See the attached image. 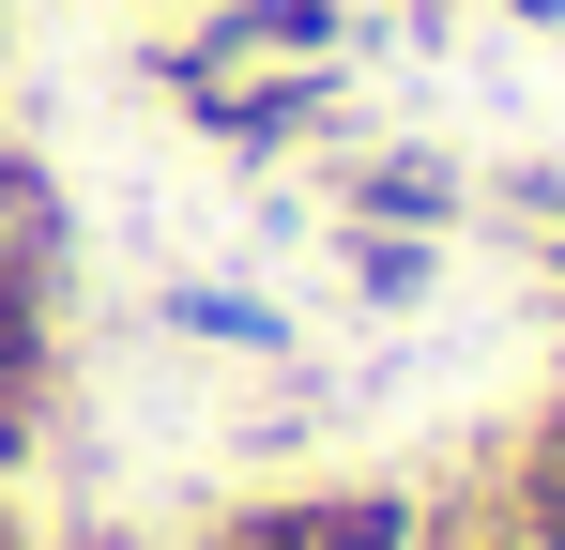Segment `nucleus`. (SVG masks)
Listing matches in <instances>:
<instances>
[{
  "label": "nucleus",
  "mask_w": 565,
  "mask_h": 550,
  "mask_svg": "<svg viewBox=\"0 0 565 550\" xmlns=\"http://www.w3.org/2000/svg\"><path fill=\"white\" fill-rule=\"evenodd\" d=\"M504 15H520V31H565V0H504Z\"/></svg>",
  "instance_id": "6e6552de"
},
{
  "label": "nucleus",
  "mask_w": 565,
  "mask_h": 550,
  "mask_svg": "<svg viewBox=\"0 0 565 550\" xmlns=\"http://www.w3.org/2000/svg\"><path fill=\"white\" fill-rule=\"evenodd\" d=\"M153 321H169V337H214V352H260V367H290V321L260 306V290H169Z\"/></svg>",
  "instance_id": "39448f33"
},
{
  "label": "nucleus",
  "mask_w": 565,
  "mask_h": 550,
  "mask_svg": "<svg viewBox=\"0 0 565 550\" xmlns=\"http://www.w3.org/2000/svg\"><path fill=\"white\" fill-rule=\"evenodd\" d=\"M199 550H413V489H245L199 520Z\"/></svg>",
  "instance_id": "f257e3e1"
},
{
  "label": "nucleus",
  "mask_w": 565,
  "mask_h": 550,
  "mask_svg": "<svg viewBox=\"0 0 565 550\" xmlns=\"http://www.w3.org/2000/svg\"><path fill=\"white\" fill-rule=\"evenodd\" d=\"M337 214H352V230H459L473 183L444 169V154H413V138H397V154H352V169H337Z\"/></svg>",
  "instance_id": "7ed1b4c3"
},
{
  "label": "nucleus",
  "mask_w": 565,
  "mask_h": 550,
  "mask_svg": "<svg viewBox=\"0 0 565 550\" xmlns=\"http://www.w3.org/2000/svg\"><path fill=\"white\" fill-rule=\"evenodd\" d=\"M413 550H520V520H504L489 474H473V489H444V505H413Z\"/></svg>",
  "instance_id": "0eeeda50"
},
{
  "label": "nucleus",
  "mask_w": 565,
  "mask_h": 550,
  "mask_svg": "<svg viewBox=\"0 0 565 550\" xmlns=\"http://www.w3.org/2000/svg\"><path fill=\"white\" fill-rule=\"evenodd\" d=\"M184 123L214 154H290V138H321L337 123V62H260V77H199Z\"/></svg>",
  "instance_id": "f03ea898"
},
{
  "label": "nucleus",
  "mask_w": 565,
  "mask_h": 550,
  "mask_svg": "<svg viewBox=\"0 0 565 550\" xmlns=\"http://www.w3.org/2000/svg\"><path fill=\"white\" fill-rule=\"evenodd\" d=\"M352 290L367 306H428L444 290V230H352Z\"/></svg>",
  "instance_id": "423d86ee"
},
{
  "label": "nucleus",
  "mask_w": 565,
  "mask_h": 550,
  "mask_svg": "<svg viewBox=\"0 0 565 550\" xmlns=\"http://www.w3.org/2000/svg\"><path fill=\"white\" fill-rule=\"evenodd\" d=\"M489 505L520 520V550H565V398H535V413L504 429V458H489Z\"/></svg>",
  "instance_id": "20e7f679"
}]
</instances>
